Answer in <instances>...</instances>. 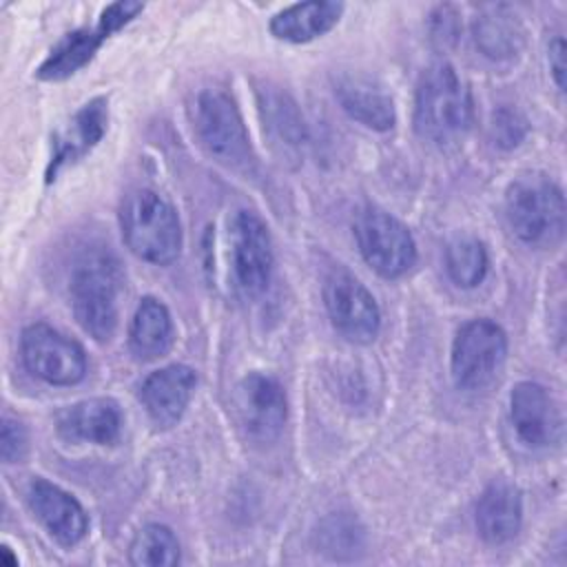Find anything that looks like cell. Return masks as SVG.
I'll return each instance as SVG.
<instances>
[{
  "mask_svg": "<svg viewBox=\"0 0 567 567\" xmlns=\"http://www.w3.org/2000/svg\"><path fill=\"white\" fill-rule=\"evenodd\" d=\"M472 122L470 91L447 62L432 64L419 80L414 100L416 133L439 146L458 142Z\"/></svg>",
  "mask_w": 567,
  "mask_h": 567,
  "instance_id": "6da1fadb",
  "label": "cell"
},
{
  "mask_svg": "<svg viewBox=\"0 0 567 567\" xmlns=\"http://www.w3.org/2000/svg\"><path fill=\"white\" fill-rule=\"evenodd\" d=\"M122 275L117 261L106 252H86L73 268L69 281L71 308L82 326L97 341L113 337L120 317Z\"/></svg>",
  "mask_w": 567,
  "mask_h": 567,
  "instance_id": "7a4b0ae2",
  "label": "cell"
},
{
  "mask_svg": "<svg viewBox=\"0 0 567 567\" xmlns=\"http://www.w3.org/2000/svg\"><path fill=\"white\" fill-rule=\"evenodd\" d=\"M505 217L529 246H554L565 233V197L556 182L529 173L514 179L505 195Z\"/></svg>",
  "mask_w": 567,
  "mask_h": 567,
  "instance_id": "3957f363",
  "label": "cell"
},
{
  "mask_svg": "<svg viewBox=\"0 0 567 567\" xmlns=\"http://www.w3.org/2000/svg\"><path fill=\"white\" fill-rule=\"evenodd\" d=\"M122 237L133 255L166 266L182 250V226L175 208L153 190H133L120 210Z\"/></svg>",
  "mask_w": 567,
  "mask_h": 567,
  "instance_id": "277c9868",
  "label": "cell"
},
{
  "mask_svg": "<svg viewBox=\"0 0 567 567\" xmlns=\"http://www.w3.org/2000/svg\"><path fill=\"white\" fill-rule=\"evenodd\" d=\"M195 133L219 164L248 173L255 164L250 140L235 102L224 91H202L195 100Z\"/></svg>",
  "mask_w": 567,
  "mask_h": 567,
  "instance_id": "5b68a950",
  "label": "cell"
},
{
  "mask_svg": "<svg viewBox=\"0 0 567 567\" xmlns=\"http://www.w3.org/2000/svg\"><path fill=\"white\" fill-rule=\"evenodd\" d=\"M507 337L489 319L461 326L452 343V377L461 390L476 392L489 385L505 363Z\"/></svg>",
  "mask_w": 567,
  "mask_h": 567,
  "instance_id": "8992f818",
  "label": "cell"
},
{
  "mask_svg": "<svg viewBox=\"0 0 567 567\" xmlns=\"http://www.w3.org/2000/svg\"><path fill=\"white\" fill-rule=\"evenodd\" d=\"M354 237L365 264L381 277H401L416 261V244L410 230L396 217L379 208L357 213Z\"/></svg>",
  "mask_w": 567,
  "mask_h": 567,
  "instance_id": "52a82bcc",
  "label": "cell"
},
{
  "mask_svg": "<svg viewBox=\"0 0 567 567\" xmlns=\"http://www.w3.org/2000/svg\"><path fill=\"white\" fill-rule=\"evenodd\" d=\"M142 9H144L142 2H128V0L109 4L102 11V16L93 29L71 31L53 47L49 58L40 64L38 78L40 80H64V78L73 75L93 58V53L100 49V44L111 33H115L126 22H131Z\"/></svg>",
  "mask_w": 567,
  "mask_h": 567,
  "instance_id": "ba28073f",
  "label": "cell"
},
{
  "mask_svg": "<svg viewBox=\"0 0 567 567\" xmlns=\"http://www.w3.org/2000/svg\"><path fill=\"white\" fill-rule=\"evenodd\" d=\"M228 241L237 288L246 297L261 295L272 275V244L266 224L250 210H237L228 224Z\"/></svg>",
  "mask_w": 567,
  "mask_h": 567,
  "instance_id": "9c48e42d",
  "label": "cell"
},
{
  "mask_svg": "<svg viewBox=\"0 0 567 567\" xmlns=\"http://www.w3.org/2000/svg\"><path fill=\"white\" fill-rule=\"evenodd\" d=\"M24 365L51 385H73L86 374L82 346L47 323H33L22 332Z\"/></svg>",
  "mask_w": 567,
  "mask_h": 567,
  "instance_id": "30bf717a",
  "label": "cell"
},
{
  "mask_svg": "<svg viewBox=\"0 0 567 567\" xmlns=\"http://www.w3.org/2000/svg\"><path fill=\"white\" fill-rule=\"evenodd\" d=\"M323 301L334 330L354 343H370L381 326V315L370 290L350 272L337 270L326 279Z\"/></svg>",
  "mask_w": 567,
  "mask_h": 567,
  "instance_id": "8fae6325",
  "label": "cell"
},
{
  "mask_svg": "<svg viewBox=\"0 0 567 567\" xmlns=\"http://www.w3.org/2000/svg\"><path fill=\"white\" fill-rule=\"evenodd\" d=\"M233 410L248 439L268 443L284 430L288 401L277 379L252 372L237 383L233 394Z\"/></svg>",
  "mask_w": 567,
  "mask_h": 567,
  "instance_id": "7c38bea8",
  "label": "cell"
},
{
  "mask_svg": "<svg viewBox=\"0 0 567 567\" xmlns=\"http://www.w3.org/2000/svg\"><path fill=\"white\" fill-rule=\"evenodd\" d=\"M512 423L518 439L534 450L556 445L563 434V416L551 394L534 381H520L509 396Z\"/></svg>",
  "mask_w": 567,
  "mask_h": 567,
  "instance_id": "4fadbf2b",
  "label": "cell"
},
{
  "mask_svg": "<svg viewBox=\"0 0 567 567\" xmlns=\"http://www.w3.org/2000/svg\"><path fill=\"white\" fill-rule=\"evenodd\" d=\"M29 507L60 545L71 547L84 538L89 518L82 505L62 487L35 478L29 485Z\"/></svg>",
  "mask_w": 567,
  "mask_h": 567,
  "instance_id": "5bb4252c",
  "label": "cell"
},
{
  "mask_svg": "<svg viewBox=\"0 0 567 567\" xmlns=\"http://www.w3.org/2000/svg\"><path fill=\"white\" fill-rule=\"evenodd\" d=\"M197 377L188 365L173 363L148 374L140 388V401L148 416L162 425H175L190 403Z\"/></svg>",
  "mask_w": 567,
  "mask_h": 567,
  "instance_id": "9a60e30c",
  "label": "cell"
},
{
  "mask_svg": "<svg viewBox=\"0 0 567 567\" xmlns=\"http://www.w3.org/2000/svg\"><path fill=\"white\" fill-rule=\"evenodd\" d=\"M523 520V501L516 485L505 478L492 481L476 503V529L483 540L501 545L512 540Z\"/></svg>",
  "mask_w": 567,
  "mask_h": 567,
  "instance_id": "2e32d148",
  "label": "cell"
},
{
  "mask_svg": "<svg viewBox=\"0 0 567 567\" xmlns=\"http://www.w3.org/2000/svg\"><path fill=\"white\" fill-rule=\"evenodd\" d=\"M120 427L122 412L113 399H84L58 416V430L71 443L89 441L109 445L117 441Z\"/></svg>",
  "mask_w": 567,
  "mask_h": 567,
  "instance_id": "e0dca14e",
  "label": "cell"
},
{
  "mask_svg": "<svg viewBox=\"0 0 567 567\" xmlns=\"http://www.w3.org/2000/svg\"><path fill=\"white\" fill-rule=\"evenodd\" d=\"M334 95L341 109L363 126L374 131L394 126L392 97L374 80L365 75H341L334 84Z\"/></svg>",
  "mask_w": 567,
  "mask_h": 567,
  "instance_id": "ac0fdd59",
  "label": "cell"
},
{
  "mask_svg": "<svg viewBox=\"0 0 567 567\" xmlns=\"http://www.w3.org/2000/svg\"><path fill=\"white\" fill-rule=\"evenodd\" d=\"M106 122H109V113H106V102L102 97L84 104L53 140L55 151H53V159L49 164L47 179H53V175L64 164L75 162L78 157L89 153L102 140V135L106 131Z\"/></svg>",
  "mask_w": 567,
  "mask_h": 567,
  "instance_id": "d6986e66",
  "label": "cell"
},
{
  "mask_svg": "<svg viewBox=\"0 0 567 567\" xmlns=\"http://www.w3.org/2000/svg\"><path fill=\"white\" fill-rule=\"evenodd\" d=\"M343 4L330 0H310L286 7L270 20V33L286 42H310L328 33L341 18Z\"/></svg>",
  "mask_w": 567,
  "mask_h": 567,
  "instance_id": "ffe728a7",
  "label": "cell"
},
{
  "mask_svg": "<svg viewBox=\"0 0 567 567\" xmlns=\"http://www.w3.org/2000/svg\"><path fill=\"white\" fill-rule=\"evenodd\" d=\"M128 346L142 361L159 359L173 346V321L166 306L153 297H144L131 319Z\"/></svg>",
  "mask_w": 567,
  "mask_h": 567,
  "instance_id": "44dd1931",
  "label": "cell"
},
{
  "mask_svg": "<svg viewBox=\"0 0 567 567\" xmlns=\"http://www.w3.org/2000/svg\"><path fill=\"white\" fill-rule=\"evenodd\" d=\"M259 109L272 146L279 148L281 155H297L306 140V128L297 104L277 89H261Z\"/></svg>",
  "mask_w": 567,
  "mask_h": 567,
  "instance_id": "7402d4cb",
  "label": "cell"
},
{
  "mask_svg": "<svg viewBox=\"0 0 567 567\" xmlns=\"http://www.w3.org/2000/svg\"><path fill=\"white\" fill-rule=\"evenodd\" d=\"M474 40L483 55L492 60H509L523 47V29L516 16L503 7L483 13L474 24Z\"/></svg>",
  "mask_w": 567,
  "mask_h": 567,
  "instance_id": "603a6c76",
  "label": "cell"
},
{
  "mask_svg": "<svg viewBox=\"0 0 567 567\" xmlns=\"http://www.w3.org/2000/svg\"><path fill=\"white\" fill-rule=\"evenodd\" d=\"M128 560L137 567H171L179 563V543L166 525H144L131 547Z\"/></svg>",
  "mask_w": 567,
  "mask_h": 567,
  "instance_id": "cb8c5ba5",
  "label": "cell"
},
{
  "mask_svg": "<svg viewBox=\"0 0 567 567\" xmlns=\"http://www.w3.org/2000/svg\"><path fill=\"white\" fill-rule=\"evenodd\" d=\"M445 266L456 286L474 288L487 272V252L478 239L458 237L445 250Z\"/></svg>",
  "mask_w": 567,
  "mask_h": 567,
  "instance_id": "d4e9b609",
  "label": "cell"
},
{
  "mask_svg": "<svg viewBox=\"0 0 567 567\" xmlns=\"http://www.w3.org/2000/svg\"><path fill=\"white\" fill-rule=\"evenodd\" d=\"M525 131H527V122H525V117L518 111L498 109L494 113L492 135H494V142L498 146L512 148V146L520 144V140L525 137Z\"/></svg>",
  "mask_w": 567,
  "mask_h": 567,
  "instance_id": "484cf974",
  "label": "cell"
},
{
  "mask_svg": "<svg viewBox=\"0 0 567 567\" xmlns=\"http://www.w3.org/2000/svg\"><path fill=\"white\" fill-rule=\"evenodd\" d=\"M27 452V432L20 421H13L9 416L2 419V432H0V454L4 463H16Z\"/></svg>",
  "mask_w": 567,
  "mask_h": 567,
  "instance_id": "4316f807",
  "label": "cell"
},
{
  "mask_svg": "<svg viewBox=\"0 0 567 567\" xmlns=\"http://www.w3.org/2000/svg\"><path fill=\"white\" fill-rule=\"evenodd\" d=\"M547 60H549V71L554 75V82L563 91L565 89V42H563V38L551 40V44L547 49Z\"/></svg>",
  "mask_w": 567,
  "mask_h": 567,
  "instance_id": "83f0119b",
  "label": "cell"
},
{
  "mask_svg": "<svg viewBox=\"0 0 567 567\" xmlns=\"http://www.w3.org/2000/svg\"><path fill=\"white\" fill-rule=\"evenodd\" d=\"M2 556H4V563H9V565H18V560L9 556V547H2Z\"/></svg>",
  "mask_w": 567,
  "mask_h": 567,
  "instance_id": "f1b7e54d",
  "label": "cell"
}]
</instances>
